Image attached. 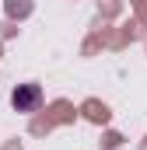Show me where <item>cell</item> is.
<instances>
[{
    "label": "cell",
    "mask_w": 147,
    "mask_h": 150,
    "mask_svg": "<svg viewBox=\"0 0 147 150\" xmlns=\"http://www.w3.org/2000/svg\"><path fill=\"white\" fill-rule=\"evenodd\" d=\"M39 101H42V87H39V84H18L14 94H11V105H14L18 112H32Z\"/></svg>",
    "instance_id": "obj_1"
}]
</instances>
